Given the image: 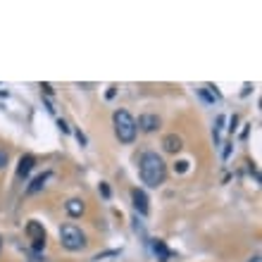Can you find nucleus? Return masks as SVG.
<instances>
[{
  "label": "nucleus",
  "mask_w": 262,
  "mask_h": 262,
  "mask_svg": "<svg viewBox=\"0 0 262 262\" xmlns=\"http://www.w3.org/2000/svg\"><path fill=\"white\" fill-rule=\"evenodd\" d=\"M138 172H141V181L150 189L162 186L167 179V164L157 153H143L141 162H138Z\"/></svg>",
  "instance_id": "obj_1"
},
{
  "label": "nucleus",
  "mask_w": 262,
  "mask_h": 262,
  "mask_svg": "<svg viewBox=\"0 0 262 262\" xmlns=\"http://www.w3.org/2000/svg\"><path fill=\"white\" fill-rule=\"evenodd\" d=\"M112 124H115V134H117V138L122 143H134L136 141L138 129H136V119L131 117L129 110H115Z\"/></svg>",
  "instance_id": "obj_2"
},
{
  "label": "nucleus",
  "mask_w": 262,
  "mask_h": 262,
  "mask_svg": "<svg viewBox=\"0 0 262 262\" xmlns=\"http://www.w3.org/2000/svg\"><path fill=\"white\" fill-rule=\"evenodd\" d=\"M60 243H62V248L76 253V250L86 248V236H83V231L76 224H64L60 229Z\"/></svg>",
  "instance_id": "obj_3"
},
{
  "label": "nucleus",
  "mask_w": 262,
  "mask_h": 262,
  "mask_svg": "<svg viewBox=\"0 0 262 262\" xmlns=\"http://www.w3.org/2000/svg\"><path fill=\"white\" fill-rule=\"evenodd\" d=\"M27 236L31 238V250L34 253H41L45 248V241H48V236H45V229L41 222H36V219H31L27 224Z\"/></svg>",
  "instance_id": "obj_4"
},
{
  "label": "nucleus",
  "mask_w": 262,
  "mask_h": 262,
  "mask_svg": "<svg viewBox=\"0 0 262 262\" xmlns=\"http://www.w3.org/2000/svg\"><path fill=\"white\" fill-rule=\"evenodd\" d=\"M136 129H141L143 134H153V131H157V129H160V117H157V115H150V112H145V115H141V117H138V122H136Z\"/></svg>",
  "instance_id": "obj_5"
},
{
  "label": "nucleus",
  "mask_w": 262,
  "mask_h": 262,
  "mask_svg": "<svg viewBox=\"0 0 262 262\" xmlns=\"http://www.w3.org/2000/svg\"><path fill=\"white\" fill-rule=\"evenodd\" d=\"M131 203H134V210L138 212V215H148L150 212V205H148V196H145V191L141 189H134L131 191Z\"/></svg>",
  "instance_id": "obj_6"
},
{
  "label": "nucleus",
  "mask_w": 262,
  "mask_h": 262,
  "mask_svg": "<svg viewBox=\"0 0 262 262\" xmlns=\"http://www.w3.org/2000/svg\"><path fill=\"white\" fill-rule=\"evenodd\" d=\"M34 167H36V157H34L31 153L22 155V157H19V164H17V177L19 179H27Z\"/></svg>",
  "instance_id": "obj_7"
},
{
  "label": "nucleus",
  "mask_w": 262,
  "mask_h": 262,
  "mask_svg": "<svg viewBox=\"0 0 262 262\" xmlns=\"http://www.w3.org/2000/svg\"><path fill=\"white\" fill-rule=\"evenodd\" d=\"M184 148V141H181V136H177V134H167L162 138V150L164 153H172V155H177Z\"/></svg>",
  "instance_id": "obj_8"
},
{
  "label": "nucleus",
  "mask_w": 262,
  "mask_h": 262,
  "mask_svg": "<svg viewBox=\"0 0 262 262\" xmlns=\"http://www.w3.org/2000/svg\"><path fill=\"white\" fill-rule=\"evenodd\" d=\"M48 179H50V172H43V174H38V177H34L31 179V184L27 186V196H36V193H41V191L45 189V184H48Z\"/></svg>",
  "instance_id": "obj_9"
},
{
  "label": "nucleus",
  "mask_w": 262,
  "mask_h": 262,
  "mask_svg": "<svg viewBox=\"0 0 262 262\" xmlns=\"http://www.w3.org/2000/svg\"><path fill=\"white\" fill-rule=\"evenodd\" d=\"M64 210H67L69 217H81L86 205H83V200H79V198H69L67 203H64Z\"/></svg>",
  "instance_id": "obj_10"
},
{
  "label": "nucleus",
  "mask_w": 262,
  "mask_h": 262,
  "mask_svg": "<svg viewBox=\"0 0 262 262\" xmlns=\"http://www.w3.org/2000/svg\"><path fill=\"white\" fill-rule=\"evenodd\" d=\"M153 250H155V257H157V262H169V257H172V253L167 250L164 241H160V238L153 243Z\"/></svg>",
  "instance_id": "obj_11"
},
{
  "label": "nucleus",
  "mask_w": 262,
  "mask_h": 262,
  "mask_svg": "<svg viewBox=\"0 0 262 262\" xmlns=\"http://www.w3.org/2000/svg\"><path fill=\"white\" fill-rule=\"evenodd\" d=\"M174 169L184 174V172H186V169H189V162H186V160H181V162H177V164H174Z\"/></svg>",
  "instance_id": "obj_12"
},
{
  "label": "nucleus",
  "mask_w": 262,
  "mask_h": 262,
  "mask_svg": "<svg viewBox=\"0 0 262 262\" xmlns=\"http://www.w3.org/2000/svg\"><path fill=\"white\" fill-rule=\"evenodd\" d=\"M5 167H8V153L0 150V169H5Z\"/></svg>",
  "instance_id": "obj_13"
},
{
  "label": "nucleus",
  "mask_w": 262,
  "mask_h": 262,
  "mask_svg": "<svg viewBox=\"0 0 262 262\" xmlns=\"http://www.w3.org/2000/svg\"><path fill=\"white\" fill-rule=\"evenodd\" d=\"M57 127L62 129L64 134H69V124H67V122H64V119H57Z\"/></svg>",
  "instance_id": "obj_14"
},
{
  "label": "nucleus",
  "mask_w": 262,
  "mask_h": 262,
  "mask_svg": "<svg viewBox=\"0 0 262 262\" xmlns=\"http://www.w3.org/2000/svg\"><path fill=\"white\" fill-rule=\"evenodd\" d=\"M100 193H103V198H110V186L108 184H100Z\"/></svg>",
  "instance_id": "obj_15"
},
{
  "label": "nucleus",
  "mask_w": 262,
  "mask_h": 262,
  "mask_svg": "<svg viewBox=\"0 0 262 262\" xmlns=\"http://www.w3.org/2000/svg\"><path fill=\"white\" fill-rule=\"evenodd\" d=\"M76 138H79V143H81V145H86V136H83L81 131H76Z\"/></svg>",
  "instance_id": "obj_16"
},
{
  "label": "nucleus",
  "mask_w": 262,
  "mask_h": 262,
  "mask_svg": "<svg viewBox=\"0 0 262 262\" xmlns=\"http://www.w3.org/2000/svg\"><path fill=\"white\" fill-rule=\"evenodd\" d=\"M29 262H48V260H45V257H41V255H34Z\"/></svg>",
  "instance_id": "obj_17"
},
{
  "label": "nucleus",
  "mask_w": 262,
  "mask_h": 262,
  "mask_svg": "<svg viewBox=\"0 0 262 262\" xmlns=\"http://www.w3.org/2000/svg\"><path fill=\"white\" fill-rule=\"evenodd\" d=\"M41 89H43L45 93H48V96H50V93H53V89H50V83H43V86H41Z\"/></svg>",
  "instance_id": "obj_18"
},
{
  "label": "nucleus",
  "mask_w": 262,
  "mask_h": 262,
  "mask_svg": "<svg viewBox=\"0 0 262 262\" xmlns=\"http://www.w3.org/2000/svg\"><path fill=\"white\" fill-rule=\"evenodd\" d=\"M248 262H262V257H260V253H255V255H253V257H250V260H248Z\"/></svg>",
  "instance_id": "obj_19"
},
{
  "label": "nucleus",
  "mask_w": 262,
  "mask_h": 262,
  "mask_svg": "<svg viewBox=\"0 0 262 262\" xmlns=\"http://www.w3.org/2000/svg\"><path fill=\"white\" fill-rule=\"evenodd\" d=\"M236 122H238V119L231 117V127H229V131H231V134H234V129H236Z\"/></svg>",
  "instance_id": "obj_20"
},
{
  "label": "nucleus",
  "mask_w": 262,
  "mask_h": 262,
  "mask_svg": "<svg viewBox=\"0 0 262 262\" xmlns=\"http://www.w3.org/2000/svg\"><path fill=\"white\" fill-rule=\"evenodd\" d=\"M0 248H3V236H0Z\"/></svg>",
  "instance_id": "obj_21"
}]
</instances>
